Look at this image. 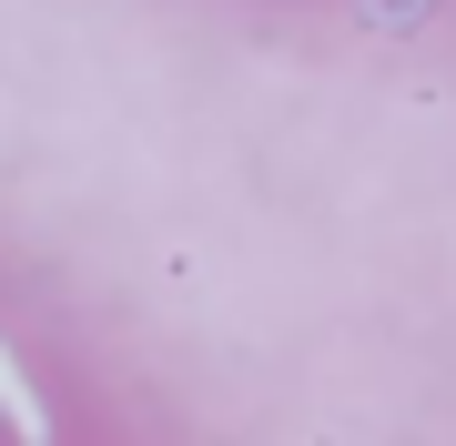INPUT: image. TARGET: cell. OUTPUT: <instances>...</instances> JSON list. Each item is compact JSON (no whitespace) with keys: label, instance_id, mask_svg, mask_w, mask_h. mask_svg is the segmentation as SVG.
<instances>
[{"label":"cell","instance_id":"cell-1","mask_svg":"<svg viewBox=\"0 0 456 446\" xmlns=\"http://www.w3.org/2000/svg\"><path fill=\"white\" fill-rule=\"evenodd\" d=\"M0 446H41V406H31V385L11 376V355H0Z\"/></svg>","mask_w":456,"mask_h":446},{"label":"cell","instance_id":"cell-2","mask_svg":"<svg viewBox=\"0 0 456 446\" xmlns=\"http://www.w3.org/2000/svg\"><path fill=\"white\" fill-rule=\"evenodd\" d=\"M426 0H365V20H416Z\"/></svg>","mask_w":456,"mask_h":446}]
</instances>
